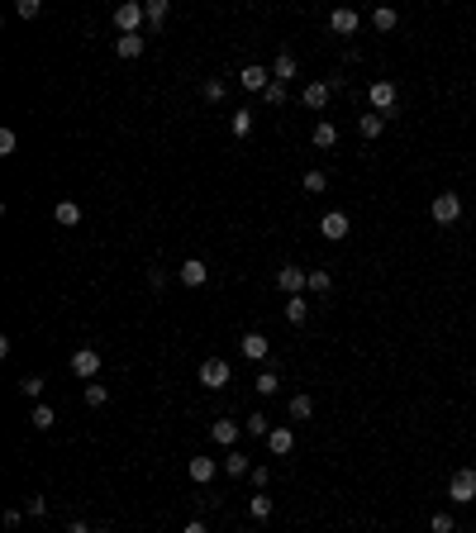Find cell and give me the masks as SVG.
<instances>
[{
    "label": "cell",
    "mask_w": 476,
    "mask_h": 533,
    "mask_svg": "<svg viewBox=\"0 0 476 533\" xmlns=\"http://www.w3.org/2000/svg\"><path fill=\"white\" fill-rule=\"evenodd\" d=\"M429 214H433V224H457V219H462V195H457V190H438L433 205H429Z\"/></svg>",
    "instance_id": "1"
},
{
    "label": "cell",
    "mask_w": 476,
    "mask_h": 533,
    "mask_svg": "<svg viewBox=\"0 0 476 533\" xmlns=\"http://www.w3.org/2000/svg\"><path fill=\"white\" fill-rule=\"evenodd\" d=\"M114 24H119V33H143V24H148V10H143L138 0H124V5L114 10Z\"/></svg>",
    "instance_id": "2"
},
{
    "label": "cell",
    "mask_w": 476,
    "mask_h": 533,
    "mask_svg": "<svg viewBox=\"0 0 476 533\" xmlns=\"http://www.w3.org/2000/svg\"><path fill=\"white\" fill-rule=\"evenodd\" d=\"M200 386L224 391V386H229V362H224V357H205V362H200Z\"/></svg>",
    "instance_id": "3"
},
{
    "label": "cell",
    "mask_w": 476,
    "mask_h": 533,
    "mask_svg": "<svg viewBox=\"0 0 476 533\" xmlns=\"http://www.w3.org/2000/svg\"><path fill=\"white\" fill-rule=\"evenodd\" d=\"M448 495L457 500V505H472V500H476V472H472V467H462V472L448 481Z\"/></svg>",
    "instance_id": "4"
},
{
    "label": "cell",
    "mask_w": 476,
    "mask_h": 533,
    "mask_svg": "<svg viewBox=\"0 0 476 533\" xmlns=\"http://www.w3.org/2000/svg\"><path fill=\"white\" fill-rule=\"evenodd\" d=\"M334 91H339V77H334V81H310V86L300 91V100H305V110H324Z\"/></svg>",
    "instance_id": "5"
},
{
    "label": "cell",
    "mask_w": 476,
    "mask_h": 533,
    "mask_svg": "<svg viewBox=\"0 0 476 533\" xmlns=\"http://www.w3.org/2000/svg\"><path fill=\"white\" fill-rule=\"evenodd\" d=\"M319 234H324L329 243H339V239H348V234H352V224H348L343 210H329L324 219H319Z\"/></svg>",
    "instance_id": "6"
},
{
    "label": "cell",
    "mask_w": 476,
    "mask_h": 533,
    "mask_svg": "<svg viewBox=\"0 0 476 533\" xmlns=\"http://www.w3.org/2000/svg\"><path fill=\"white\" fill-rule=\"evenodd\" d=\"M96 372H101V352H96V347H77V352H72V376L91 381Z\"/></svg>",
    "instance_id": "7"
},
{
    "label": "cell",
    "mask_w": 476,
    "mask_h": 533,
    "mask_svg": "<svg viewBox=\"0 0 476 533\" xmlns=\"http://www.w3.org/2000/svg\"><path fill=\"white\" fill-rule=\"evenodd\" d=\"M396 81H371V91H367V100H371V110H376V114H386V110L396 105Z\"/></svg>",
    "instance_id": "8"
},
{
    "label": "cell",
    "mask_w": 476,
    "mask_h": 533,
    "mask_svg": "<svg viewBox=\"0 0 476 533\" xmlns=\"http://www.w3.org/2000/svg\"><path fill=\"white\" fill-rule=\"evenodd\" d=\"M357 24H362V15H357V10H348V5H339V10L329 15V29H334V33H343V38H352V33H357Z\"/></svg>",
    "instance_id": "9"
},
{
    "label": "cell",
    "mask_w": 476,
    "mask_h": 533,
    "mask_svg": "<svg viewBox=\"0 0 476 533\" xmlns=\"http://www.w3.org/2000/svg\"><path fill=\"white\" fill-rule=\"evenodd\" d=\"M276 286H281L286 295H300L305 286H310V271H300V266H281V271H276Z\"/></svg>",
    "instance_id": "10"
},
{
    "label": "cell",
    "mask_w": 476,
    "mask_h": 533,
    "mask_svg": "<svg viewBox=\"0 0 476 533\" xmlns=\"http://www.w3.org/2000/svg\"><path fill=\"white\" fill-rule=\"evenodd\" d=\"M238 86H243V91H258V96H262L267 86H272V72L253 62V67H243V72H238Z\"/></svg>",
    "instance_id": "11"
},
{
    "label": "cell",
    "mask_w": 476,
    "mask_h": 533,
    "mask_svg": "<svg viewBox=\"0 0 476 533\" xmlns=\"http://www.w3.org/2000/svg\"><path fill=\"white\" fill-rule=\"evenodd\" d=\"M238 433H243V424H234V419H214V424H210V438L219 443V448H234Z\"/></svg>",
    "instance_id": "12"
},
{
    "label": "cell",
    "mask_w": 476,
    "mask_h": 533,
    "mask_svg": "<svg viewBox=\"0 0 476 533\" xmlns=\"http://www.w3.org/2000/svg\"><path fill=\"white\" fill-rule=\"evenodd\" d=\"M210 281V266L200 262V257H186L181 262V286H205Z\"/></svg>",
    "instance_id": "13"
},
{
    "label": "cell",
    "mask_w": 476,
    "mask_h": 533,
    "mask_svg": "<svg viewBox=\"0 0 476 533\" xmlns=\"http://www.w3.org/2000/svg\"><path fill=\"white\" fill-rule=\"evenodd\" d=\"M238 352H243L248 362H262L267 357V338L262 333H243V338H238Z\"/></svg>",
    "instance_id": "14"
},
{
    "label": "cell",
    "mask_w": 476,
    "mask_h": 533,
    "mask_svg": "<svg viewBox=\"0 0 476 533\" xmlns=\"http://www.w3.org/2000/svg\"><path fill=\"white\" fill-rule=\"evenodd\" d=\"M267 448H272L276 457H286L295 448V428H272V433H267Z\"/></svg>",
    "instance_id": "15"
},
{
    "label": "cell",
    "mask_w": 476,
    "mask_h": 533,
    "mask_svg": "<svg viewBox=\"0 0 476 533\" xmlns=\"http://www.w3.org/2000/svg\"><path fill=\"white\" fill-rule=\"evenodd\" d=\"M272 81H281V86H291V81H295V53H276V62H272Z\"/></svg>",
    "instance_id": "16"
},
{
    "label": "cell",
    "mask_w": 476,
    "mask_h": 533,
    "mask_svg": "<svg viewBox=\"0 0 476 533\" xmlns=\"http://www.w3.org/2000/svg\"><path fill=\"white\" fill-rule=\"evenodd\" d=\"M114 53L119 57H143V33H119V38H114Z\"/></svg>",
    "instance_id": "17"
},
{
    "label": "cell",
    "mask_w": 476,
    "mask_h": 533,
    "mask_svg": "<svg viewBox=\"0 0 476 533\" xmlns=\"http://www.w3.org/2000/svg\"><path fill=\"white\" fill-rule=\"evenodd\" d=\"M381 129H386V114H376V110H367V114H362V119H357V133H362V138H381Z\"/></svg>",
    "instance_id": "18"
},
{
    "label": "cell",
    "mask_w": 476,
    "mask_h": 533,
    "mask_svg": "<svg viewBox=\"0 0 476 533\" xmlns=\"http://www.w3.org/2000/svg\"><path fill=\"white\" fill-rule=\"evenodd\" d=\"M53 219L62 224V229H72V224H81V205H77V200H57V205H53Z\"/></svg>",
    "instance_id": "19"
},
{
    "label": "cell",
    "mask_w": 476,
    "mask_h": 533,
    "mask_svg": "<svg viewBox=\"0 0 476 533\" xmlns=\"http://www.w3.org/2000/svg\"><path fill=\"white\" fill-rule=\"evenodd\" d=\"M396 24H400V15L391 10V5H376V10H371V29H381V33H391Z\"/></svg>",
    "instance_id": "20"
},
{
    "label": "cell",
    "mask_w": 476,
    "mask_h": 533,
    "mask_svg": "<svg viewBox=\"0 0 476 533\" xmlns=\"http://www.w3.org/2000/svg\"><path fill=\"white\" fill-rule=\"evenodd\" d=\"M224 472H229V476H248V472H253V462H248V453H238V448H229V457H224Z\"/></svg>",
    "instance_id": "21"
},
{
    "label": "cell",
    "mask_w": 476,
    "mask_h": 533,
    "mask_svg": "<svg viewBox=\"0 0 476 533\" xmlns=\"http://www.w3.org/2000/svg\"><path fill=\"white\" fill-rule=\"evenodd\" d=\"M281 315H286V324H291V329H300V324H305V315H310V305H305V300H300V295H291V300H286V310H281Z\"/></svg>",
    "instance_id": "22"
},
{
    "label": "cell",
    "mask_w": 476,
    "mask_h": 533,
    "mask_svg": "<svg viewBox=\"0 0 476 533\" xmlns=\"http://www.w3.org/2000/svg\"><path fill=\"white\" fill-rule=\"evenodd\" d=\"M143 10H148V24H153V29H162V24H167V15H172L167 0H143Z\"/></svg>",
    "instance_id": "23"
},
{
    "label": "cell",
    "mask_w": 476,
    "mask_h": 533,
    "mask_svg": "<svg viewBox=\"0 0 476 533\" xmlns=\"http://www.w3.org/2000/svg\"><path fill=\"white\" fill-rule=\"evenodd\" d=\"M286 414H291L295 424H300V419H310V414H315V400H310V396H291V405H286Z\"/></svg>",
    "instance_id": "24"
},
{
    "label": "cell",
    "mask_w": 476,
    "mask_h": 533,
    "mask_svg": "<svg viewBox=\"0 0 476 533\" xmlns=\"http://www.w3.org/2000/svg\"><path fill=\"white\" fill-rule=\"evenodd\" d=\"M310 138H315V148H334V143H339V129H334L329 119H319V124H315V133H310Z\"/></svg>",
    "instance_id": "25"
},
{
    "label": "cell",
    "mask_w": 476,
    "mask_h": 533,
    "mask_svg": "<svg viewBox=\"0 0 476 533\" xmlns=\"http://www.w3.org/2000/svg\"><path fill=\"white\" fill-rule=\"evenodd\" d=\"M191 481H214V457H191Z\"/></svg>",
    "instance_id": "26"
},
{
    "label": "cell",
    "mask_w": 476,
    "mask_h": 533,
    "mask_svg": "<svg viewBox=\"0 0 476 533\" xmlns=\"http://www.w3.org/2000/svg\"><path fill=\"white\" fill-rule=\"evenodd\" d=\"M248 514L262 524V519H272V495H262V490H253V500H248Z\"/></svg>",
    "instance_id": "27"
},
{
    "label": "cell",
    "mask_w": 476,
    "mask_h": 533,
    "mask_svg": "<svg viewBox=\"0 0 476 533\" xmlns=\"http://www.w3.org/2000/svg\"><path fill=\"white\" fill-rule=\"evenodd\" d=\"M29 424H34V428H53V424H57V410H53V405H34Z\"/></svg>",
    "instance_id": "28"
},
{
    "label": "cell",
    "mask_w": 476,
    "mask_h": 533,
    "mask_svg": "<svg viewBox=\"0 0 476 533\" xmlns=\"http://www.w3.org/2000/svg\"><path fill=\"white\" fill-rule=\"evenodd\" d=\"M105 400H110V386H105V381H91V386H86V405H91V410H101Z\"/></svg>",
    "instance_id": "29"
},
{
    "label": "cell",
    "mask_w": 476,
    "mask_h": 533,
    "mask_svg": "<svg viewBox=\"0 0 476 533\" xmlns=\"http://www.w3.org/2000/svg\"><path fill=\"white\" fill-rule=\"evenodd\" d=\"M229 129H234L238 138H248V133H253V110H234V119H229Z\"/></svg>",
    "instance_id": "30"
},
{
    "label": "cell",
    "mask_w": 476,
    "mask_h": 533,
    "mask_svg": "<svg viewBox=\"0 0 476 533\" xmlns=\"http://www.w3.org/2000/svg\"><path fill=\"white\" fill-rule=\"evenodd\" d=\"M243 433H253V438H267V433H272L267 414H248V419H243Z\"/></svg>",
    "instance_id": "31"
},
{
    "label": "cell",
    "mask_w": 476,
    "mask_h": 533,
    "mask_svg": "<svg viewBox=\"0 0 476 533\" xmlns=\"http://www.w3.org/2000/svg\"><path fill=\"white\" fill-rule=\"evenodd\" d=\"M15 15L20 20H38L43 15V0H15Z\"/></svg>",
    "instance_id": "32"
},
{
    "label": "cell",
    "mask_w": 476,
    "mask_h": 533,
    "mask_svg": "<svg viewBox=\"0 0 476 533\" xmlns=\"http://www.w3.org/2000/svg\"><path fill=\"white\" fill-rule=\"evenodd\" d=\"M200 96H205V100H224V96H229V86H224L219 77H210L205 86H200Z\"/></svg>",
    "instance_id": "33"
},
{
    "label": "cell",
    "mask_w": 476,
    "mask_h": 533,
    "mask_svg": "<svg viewBox=\"0 0 476 533\" xmlns=\"http://www.w3.org/2000/svg\"><path fill=\"white\" fill-rule=\"evenodd\" d=\"M276 391H281V376H276V372L258 376V396H276Z\"/></svg>",
    "instance_id": "34"
},
{
    "label": "cell",
    "mask_w": 476,
    "mask_h": 533,
    "mask_svg": "<svg viewBox=\"0 0 476 533\" xmlns=\"http://www.w3.org/2000/svg\"><path fill=\"white\" fill-rule=\"evenodd\" d=\"M300 186H305V195H319V190L329 186V177H324V172H305V181H300Z\"/></svg>",
    "instance_id": "35"
},
{
    "label": "cell",
    "mask_w": 476,
    "mask_h": 533,
    "mask_svg": "<svg viewBox=\"0 0 476 533\" xmlns=\"http://www.w3.org/2000/svg\"><path fill=\"white\" fill-rule=\"evenodd\" d=\"M15 148H20V133H15V129H0V158H15Z\"/></svg>",
    "instance_id": "36"
},
{
    "label": "cell",
    "mask_w": 476,
    "mask_h": 533,
    "mask_svg": "<svg viewBox=\"0 0 476 533\" xmlns=\"http://www.w3.org/2000/svg\"><path fill=\"white\" fill-rule=\"evenodd\" d=\"M20 396L38 400V396H43V376H24V381H20Z\"/></svg>",
    "instance_id": "37"
},
{
    "label": "cell",
    "mask_w": 476,
    "mask_h": 533,
    "mask_svg": "<svg viewBox=\"0 0 476 533\" xmlns=\"http://www.w3.org/2000/svg\"><path fill=\"white\" fill-rule=\"evenodd\" d=\"M262 100H267V105H286V86H281V81H272V86L262 91Z\"/></svg>",
    "instance_id": "38"
},
{
    "label": "cell",
    "mask_w": 476,
    "mask_h": 533,
    "mask_svg": "<svg viewBox=\"0 0 476 533\" xmlns=\"http://www.w3.org/2000/svg\"><path fill=\"white\" fill-rule=\"evenodd\" d=\"M329 286H334V276H329V271H324V266H319V271H310V291H329Z\"/></svg>",
    "instance_id": "39"
},
{
    "label": "cell",
    "mask_w": 476,
    "mask_h": 533,
    "mask_svg": "<svg viewBox=\"0 0 476 533\" xmlns=\"http://www.w3.org/2000/svg\"><path fill=\"white\" fill-rule=\"evenodd\" d=\"M29 519H43V514H48V500H43V495H29Z\"/></svg>",
    "instance_id": "40"
},
{
    "label": "cell",
    "mask_w": 476,
    "mask_h": 533,
    "mask_svg": "<svg viewBox=\"0 0 476 533\" xmlns=\"http://www.w3.org/2000/svg\"><path fill=\"white\" fill-rule=\"evenodd\" d=\"M429 529H433V533H452L457 524H452V514H433V519H429Z\"/></svg>",
    "instance_id": "41"
},
{
    "label": "cell",
    "mask_w": 476,
    "mask_h": 533,
    "mask_svg": "<svg viewBox=\"0 0 476 533\" xmlns=\"http://www.w3.org/2000/svg\"><path fill=\"white\" fill-rule=\"evenodd\" d=\"M248 476H253V490H267V481H272V472H267V467H253Z\"/></svg>",
    "instance_id": "42"
},
{
    "label": "cell",
    "mask_w": 476,
    "mask_h": 533,
    "mask_svg": "<svg viewBox=\"0 0 476 533\" xmlns=\"http://www.w3.org/2000/svg\"><path fill=\"white\" fill-rule=\"evenodd\" d=\"M24 524V509H5V529H20Z\"/></svg>",
    "instance_id": "43"
},
{
    "label": "cell",
    "mask_w": 476,
    "mask_h": 533,
    "mask_svg": "<svg viewBox=\"0 0 476 533\" xmlns=\"http://www.w3.org/2000/svg\"><path fill=\"white\" fill-rule=\"evenodd\" d=\"M181 533H210V529H205V519H191V524H186Z\"/></svg>",
    "instance_id": "44"
},
{
    "label": "cell",
    "mask_w": 476,
    "mask_h": 533,
    "mask_svg": "<svg viewBox=\"0 0 476 533\" xmlns=\"http://www.w3.org/2000/svg\"><path fill=\"white\" fill-rule=\"evenodd\" d=\"M67 533H91V524H86V519H72V524H67Z\"/></svg>",
    "instance_id": "45"
}]
</instances>
